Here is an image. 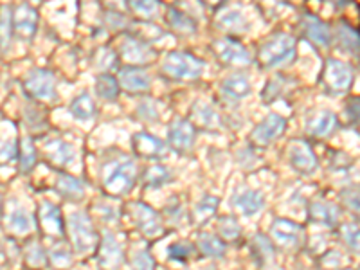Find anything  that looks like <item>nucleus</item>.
Segmentation results:
<instances>
[{
	"label": "nucleus",
	"instance_id": "1",
	"mask_svg": "<svg viewBox=\"0 0 360 270\" xmlns=\"http://www.w3.org/2000/svg\"><path fill=\"white\" fill-rule=\"evenodd\" d=\"M135 179H137V166L131 159L123 157L108 164L103 175V188L112 197H123L134 188Z\"/></svg>",
	"mask_w": 360,
	"mask_h": 270
},
{
	"label": "nucleus",
	"instance_id": "2",
	"mask_svg": "<svg viewBox=\"0 0 360 270\" xmlns=\"http://www.w3.org/2000/svg\"><path fill=\"white\" fill-rule=\"evenodd\" d=\"M67 231H69L70 243L74 250L82 256L98 249L99 236L94 229V224L85 211H74L67 218Z\"/></svg>",
	"mask_w": 360,
	"mask_h": 270
},
{
	"label": "nucleus",
	"instance_id": "3",
	"mask_svg": "<svg viewBox=\"0 0 360 270\" xmlns=\"http://www.w3.org/2000/svg\"><path fill=\"white\" fill-rule=\"evenodd\" d=\"M295 49H297V44H295V38L290 34L279 33L274 34L272 38L265 41V44L259 47L258 60L263 67L270 69V67H278L283 63L290 62L292 58L295 56Z\"/></svg>",
	"mask_w": 360,
	"mask_h": 270
},
{
	"label": "nucleus",
	"instance_id": "4",
	"mask_svg": "<svg viewBox=\"0 0 360 270\" xmlns=\"http://www.w3.org/2000/svg\"><path fill=\"white\" fill-rule=\"evenodd\" d=\"M162 70L168 74L169 78L197 79L200 78L202 70H204V62L193 54L175 51V53L166 54L162 62Z\"/></svg>",
	"mask_w": 360,
	"mask_h": 270
},
{
	"label": "nucleus",
	"instance_id": "5",
	"mask_svg": "<svg viewBox=\"0 0 360 270\" xmlns=\"http://www.w3.org/2000/svg\"><path fill=\"white\" fill-rule=\"evenodd\" d=\"M128 213H130L134 224L137 225V229L150 240H157L164 234V224L160 214L144 202H131L128 205Z\"/></svg>",
	"mask_w": 360,
	"mask_h": 270
},
{
	"label": "nucleus",
	"instance_id": "6",
	"mask_svg": "<svg viewBox=\"0 0 360 270\" xmlns=\"http://www.w3.org/2000/svg\"><path fill=\"white\" fill-rule=\"evenodd\" d=\"M96 258H98V265L101 270H119L124 262L123 243L119 242L115 234L105 233L99 238Z\"/></svg>",
	"mask_w": 360,
	"mask_h": 270
},
{
	"label": "nucleus",
	"instance_id": "7",
	"mask_svg": "<svg viewBox=\"0 0 360 270\" xmlns=\"http://www.w3.org/2000/svg\"><path fill=\"white\" fill-rule=\"evenodd\" d=\"M324 83L333 94H342L353 83V69L346 62L330 58L324 67Z\"/></svg>",
	"mask_w": 360,
	"mask_h": 270
},
{
	"label": "nucleus",
	"instance_id": "8",
	"mask_svg": "<svg viewBox=\"0 0 360 270\" xmlns=\"http://www.w3.org/2000/svg\"><path fill=\"white\" fill-rule=\"evenodd\" d=\"M270 236L283 249H297L303 240V227L287 218H278L270 227Z\"/></svg>",
	"mask_w": 360,
	"mask_h": 270
},
{
	"label": "nucleus",
	"instance_id": "9",
	"mask_svg": "<svg viewBox=\"0 0 360 270\" xmlns=\"http://www.w3.org/2000/svg\"><path fill=\"white\" fill-rule=\"evenodd\" d=\"M56 83L51 70L34 69L25 78V89L37 99H54L56 98Z\"/></svg>",
	"mask_w": 360,
	"mask_h": 270
},
{
	"label": "nucleus",
	"instance_id": "10",
	"mask_svg": "<svg viewBox=\"0 0 360 270\" xmlns=\"http://www.w3.org/2000/svg\"><path fill=\"white\" fill-rule=\"evenodd\" d=\"M287 127V119L279 114H270L263 119L258 127L254 128L252 135H250V141H252L256 146H266L274 139H278L279 135L285 131Z\"/></svg>",
	"mask_w": 360,
	"mask_h": 270
},
{
	"label": "nucleus",
	"instance_id": "11",
	"mask_svg": "<svg viewBox=\"0 0 360 270\" xmlns=\"http://www.w3.org/2000/svg\"><path fill=\"white\" fill-rule=\"evenodd\" d=\"M213 49L224 63H231V65H249L250 63L249 51L233 38H220L213 44Z\"/></svg>",
	"mask_w": 360,
	"mask_h": 270
},
{
	"label": "nucleus",
	"instance_id": "12",
	"mask_svg": "<svg viewBox=\"0 0 360 270\" xmlns=\"http://www.w3.org/2000/svg\"><path fill=\"white\" fill-rule=\"evenodd\" d=\"M38 224H40L41 231L47 236L62 238L63 231H65V224H63L62 211L53 202H41L38 207Z\"/></svg>",
	"mask_w": 360,
	"mask_h": 270
},
{
	"label": "nucleus",
	"instance_id": "13",
	"mask_svg": "<svg viewBox=\"0 0 360 270\" xmlns=\"http://www.w3.org/2000/svg\"><path fill=\"white\" fill-rule=\"evenodd\" d=\"M288 155H290L292 168L297 169L303 175H310V173H314L317 169V157H315V153L311 152V148L304 141H294L290 144Z\"/></svg>",
	"mask_w": 360,
	"mask_h": 270
},
{
	"label": "nucleus",
	"instance_id": "14",
	"mask_svg": "<svg viewBox=\"0 0 360 270\" xmlns=\"http://www.w3.org/2000/svg\"><path fill=\"white\" fill-rule=\"evenodd\" d=\"M6 231L13 236H27V234L33 233L34 229V220L33 217L29 214V211L22 205H13L8 211V217H6Z\"/></svg>",
	"mask_w": 360,
	"mask_h": 270
},
{
	"label": "nucleus",
	"instance_id": "15",
	"mask_svg": "<svg viewBox=\"0 0 360 270\" xmlns=\"http://www.w3.org/2000/svg\"><path fill=\"white\" fill-rule=\"evenodd\" d=\"M169 146H173L176 152H188L189 148L193 146L195 141V127L189 123L188 119L176 117L169 127Z\"/></svg>",
	"mask_w": 360,
	"mask_h": 270
},
{
	"label": "nucleus",
	"instance_id": "16",
	"mask_svg": "<svg viewBox=\"0 0 360 270\" xmlns=\"http://www.w3.org/2000/svg\"><path fill=\"white\" fill-rule=\"evenodd\" d=\"M121 56L124 62L137 63V65H144L155 56L153 49L148 44L141 41L139 38L124 37L123 44H121Z\"/></svg>",
	"mask_w": 360,
	"mask_h": 270
},
{
	"label": "nucleus",
	"instance_id": "17",
	"mask_svg": "<svg viewBox=\"0 0 360 270\" xmlns=\"http://www.w3.org/2000/svg\"><path fill=\"white\" fill-rule=\"evenodd\" d=\"M119 83L127 92L141 94L150 89V76L139 67H123L119 72Z\"/></svg>",
	"mask_w": 360,
	"mask_h": 270
},
{
	"label": "nucleus",
	"instance_id": "18",
	"mask_svg": "<svg viewBox=\"0 0 360 270\" xmlns=\"http://www.w3.org/2000/svg\"><path fill=\"white\" fill-rule=\"evenodd\" d=\"M303 31L304 34H307L308 40H311L315 45H319V47H330V44H332V31H330V25L324 24L323 20H319V18L314 17V15H304Z\"/></svg>",
	"mask_w": 360,
	"mask_h": 270
},
{
	"label": "nucleus",
	"instance_id": "19",
	"mask_svg": "<svg viewBox=\"0 0 360 270\" xmlns=\"http://www.w3.org/2000/svg\"><path fill=\"white\" fill-rule=\"evenodd\" d=\"M131 143H134L135 153H139V155L143 157H162L168 152L166 144H164L159 137L144 134V131L135 134L134 137H131Z\"/></svg>",
	"mask_w": 360,
	"mask_h": 270
},
{
	"label": "nucleus",
	"instance_id": "20",
	"mask_svg": "<svg viewBox=\"0 0 360 270\" xmlns=\"http://www.w3.org/2000/svg\"><path fill=\"white\" fill-rule=\"evenodd\" d=\"M13 24H15V29H17L20 37L31 38L34 34V31H37L38 13L27 4L18 6L15 15H13Z\"/></svg>",
	"mask_w": 360,
	"mask_h": 270
},
{
	"label": "nucleus",
	"instance_id": "21",
	"mask_svg": "<svg viewBox=\"0 0 360 270\" xmlns=\"http://www.w3.org/2000/svg\"><path fill=\"white\" fill-rule=\"evenodd\" d=\"M217 25L220 29L234 31V33H245L247 27H249V22L243 17L242 9H238L236 6H227V8L218 13Z\"/></svg>",
	"mask_w": 360,
	"mask_h": 270
},
{
	"label": "nucleus",
	"instance_id": "22",
	"mask_svg": "<svg viewBox=\"0 0 360 270\" xmlns=\"http://www.w3.org/2000/svg\"><path fill=\"white\" fill-rule=\"evenodd\" d=\"M234 207L240 209V213L245 217H254L265 207V197L256 189H247L234 198Z\"/></svg>",
	"mask_w": 360,
	"mask_h": 270
},
{
	"label": "nucleus",
	"instance_id": "23",
	"mask_svg": "<svg viewBox=\"0 0 360 270\" xmlns=\"http://www.w3.org/2000/svg\"><path fill=\"white\" fill-rule=\"evenodd\" d=\"M45 152L49 155V159L53 160L58 166H65V164H70L76 157V150L70 143H65L62 139H53L45 144Z\"/></svg>",
	"mask_w": 360,
	"mask_h": 270
},
{
	"label": "nucleus",
	"instance_id": "24",
	"mask_svg": "<svg viewBox=\"0 0 360 270\" xmlns=\"http://www.w3.org/2000/svg\"><path fill=\"white\" fill-rule=\"evenodd\" d=\"M337 128V115L323 110L308 121V134L314 137H326Z\"/></svg>",
	"mask_w": 360,
	"mask_h": 270
},
{
	"label": "nucleus",
	"instance_id": "25",
	"mask_svg": "<svg viewBox=\"0 0 360 270\" xmlns=\"http://www.w3.org/2000/svg\"><path fill=\"white\" fill-rule=\"evenodd\" d=\"M310 218L314 221H319V224L328 225V227H333V225L339 221V207L330 202H311L310 204Z\"/></svg>",
	"mask_w": 360,
	"mask_h": 270
},
{
	"label": "nucleus",
	"instance_id": "26",
	"mask_svg": "<svg viewBox=\"0 0 360 270\" xmlns=\"http://www.w3.org/2000/svg\"><path fill=\"white\" fill-rule=\"evenodd\" d=\"M56 189L67 200H82L83 195H85V186H83L82 180L72 175H65V173L58 175Z\"/></svg>",
	"mask_w": 360,
	"mask_h": 270
},
{
	"label": "nucleus",
	"instance_id": "27",
	"mask_svg": "<svg viewBox=\"0 0 360 270\" xmlns=\"http://www.w3.org/2000/svg\"><path fill=\"white\" fill-rule=\"evenodd\" d=\"M221 92L234 99L245 98L250 94V79L245 74H231L221 82Z\"/></svg>",
	"mask_w": 360,
	"mask_h": 270
},
{
	"label": "nucleus",
	"instance_id": "28",
	"mask_svg": "<svg viewBox=\"0 0 360 270\" xmlns=\"http://www.w3.org/2000/svg\"><path fill=\"white\" fill-rule=\"evenodd\" d=\"M197 247L207 258H224L225 256V242L217 234L202 233L197 240Z\"/></svg>",
	"mask_w": 360,
	"mask_h": 270
},
{
	"label": "nucleus",
	"instance_id": "29",
	"mask_svg": "<svg viewBox=\"0 0 360 270\" xmlns=\"http://www.w3.org/2000/svg\"><path fill=\"white\" fill-rule=\"evenodd\" d=\"M47 259H49L54 269H69L72 265V250L65 242H56L47 250Z\"/></svg>",
	"mask_w": 360,
	"mask_h": 270
},
{
	"label": "nucleus",
	"instance_id": "30",
	"mask_svg": "<svg viewBox=\"0 0 360 270\" xmlns=\"http://www.w3.org/2000/svg\"><path fill=\"white\" fill-rule=\"evenodd\" d=\"M24 259H25V265L29 269L33 270H40L47 265V250L41 247V243L38 240H33V242H29L24 249Z\"/></svg>",
	"mask_w": 360,
	"mask_h": 270
},
{
	"label": "nucleus",
	"instance_id": "31",
	"mask_svg": "<svg viewBox=\"0 0 360 270\" xmlns=\"http://www.w3.org/2000/svg\"><path fill=\"white\" fill-rule=\"evenodd\" d=\"M193 117H195V121L204 128L220 127V115L217 114V110H214L211 105H207V103L204 101L195 103V107H193Z\"/></svg>",
	"mask_w": 360,
	"mask_h": 270
},
{
	"label": "nucleus",
	"instance_id": "32",
	"mask_svg": "<svg viewBox=\"0 0 360 270\" xmlns=\"http://www.w3.org/2000/svg\"><path fill=\"white\" fill-rule=\"evenodd\" d=\"M70 112H72L74 117L79 119V121H90V119L94 117L96 105L94 101H92V98H90V94L83 92V94H79L78 98L74 99V101L70 103Z\"/></svg>",
	"mask_w": 360,
	"mask_h": 270
},
{
	"label": "nucleus",
	"instance_id": "33",
	"mask_svg": "<svg viewBox=\"0 0 360 270\" xmlns=\"http://www.w3.org/2000/svg\"><path fill=\"white\" fill-rule=\"evenodd\" d=\"M252 256L259 265H266L274 259V247L270 240L263 234H256L252 240Z\"/></svg>",
	"mask_w": 360,
	"mask_h": 270
},
{
	"label": "nucleus",
	"instance_id": "34",
	"mask_svg": "<svg viewBox=\"0 0 360 270\" xmlns=\"http://www.w3.org/2000/svg\"><path fill=\"white\" fill-rule=\"evenodd\" d=\"M218 198L217 197H204L200 202L195 204V209H193V220L195 224H205L209 218L217 213L218 209Z\"/></svg>",
	"mask_w": 360,
	"mask_h": 270
},
{
	"label": "nucleus",
	"instance_id": "35",
	"mask_svg": "<svg viewBox=\"0 0 360 270\" xmlns=\"http://www.w3.org/2000/svg\"><path fill=\"white\" fill-rule=\"evenodd\" d=\"M339 41L342 44L344 49H348L356 58L360 56V34L346 22L339 25Z\"/></svg>",
	"mask_w": 360,
	"mask_h": 270
},
{
	"label": "nucleus",
	"instance_id": "36",
	"mask_svg": "<svg viewBox=\"0 0 360 270\" xmlns=\"http://www.w3.org/2000/svg\"><path fill=\"white\" fill-rule=\"evenodd\" d=\"M168 22L173 29L182 31V33H195L197 31V22L175 8H168Z\"/></svg>",
	"mask_w": 360,
	"mask_h": 270
},
{
	"label": "nucleus",
	"instance_id": "37",
	"mask_svg": "<svg viewBox=\"0 0 360 270\" xmlns=\"http://www.w3.org/2000/svg\"><path fill=\"white\" fill-rule=\"evenodd\" d=\"M218 233L225 242H236L238 238L242 236V225L238 224L234 217H224L218 221Z\"/></svg>",
	"mask_w": 360,
	"mask_h": 270
},
{
	"label": "nucleus",
	"instance_id": "38",
	"mask_svg": "<svg viewBox=\"0 0 360 270\" xmlns=\"http://www.w3.org/2000/svg\"><path fill=\"white\" fill-rule=\"evenodd\" d=\"M172 179V172L164 166H152L146 169V175H144V182L148 188H160V186L168 184Z\"/></svg>",
	"mask_w": 360,
	"mask_h": 270
},
{
	"label": "nucleus",
	"instance_id": "39",
	"mask_svg": "<svg viewBox=\"0 0 360 270\" xmlns=\"http://www.w3.org/2000/svg\"><path fill=\"white\" fill-rule=\"evenodd\" d=\"M96 92L103 99H115L119 94V85L114 76L110 74H103L96 82Z\"/></svg>",
	"mask_w": 360,
	"mask_h": 270
},
{
	"label": "nucleus",
	"instance_id": "40",
	"mask_svg": "<svg viewBox=\"0 0 360 270\" xmlns=\"http://www.w3.org/2000/svg\"><path fill=\"white\" fill-rule=\"evenodd\" d=\"M13 15H11V8L4 6V8L0 9V47L6 49L11 41V34H13Z\"/></svg>",
	"mask_w": 360,
	"mask_h": 270
},
{
	"label": "nucleus",
	"instance_id": "41",
	"mask_svg": "<svg viewBox=\"0 0 360 270\" xmlns=\"http://www.w3.org/2000/svg\"><path fill=\"white\" fill-rule=\"evenodd\" d=\"M131 270H155V259L146 249H137L131 252Z\"/></svg>",
	"mask_w": 360,
	"mask_h": 270
},
{
	"label": "nucleus",
	"instance_id": "42",
	"mask_svg": "<svg viewBox=\"0 0 360 270\" xmlns=\"http://www.w3.org/2000/svg\"><path fill=\"white\" fill-rule=\"evenodd\" d=\"M344 243L349 247L355 254H360V227L355 224H344L340 227Z\"/></svg>",
	"mask_w": 360,
	"mask_h": 270
},
{
	"label": "nucleus",
	"instance_id": "43",
	"mask_svg": "<svg viewBox=\"0 0 360 270\" xmlns=\"http://www.w3.org/2000/svg\"><path fill=\"white\" fill-rule=\"evenodd\" d=\"M18 148H17V141L13 135L9 137H0V164L11 162V160L17 159Z\"/></svg>",
	"mask_w": 360,
	"mask_h": 270
},
{
	"label": "nucleus",
	"instance_id": "44",
	"mask_svg": "<svg viewBox=\"0 0 360 270\" xmlns=\"http://www.w3.org/2000/svg\"><path fill=\"white\" fill-rule=\"evenodd\" d=\"M34 160H37V150L33 146V139L31 137H24L22 139V155H20V168L24 172L33 168Z\"/></svg>",
	"mask_w": 360,
	"mask_h": 270
},
{
	"label": "nucleus",
	"instance_id": "45",
	"mask_svg": "<svg viewBox=\"0 0 360 270\" xmlns=\"http://www.w3.org/2000/svg\"><path fill=\"white\" fill-rule=\"evenodd\" d=\"M193 252V245L186 242H179V243H173L169 245L168 249V256L173 259V262H179V263H186L189 259Z\"/></svg>",
	"mask_w": 360,
	"mask_h": 270
},
{
	"label": "nucleus",
	"instance_id": "46",
	"mask_svg": "<svg viewBox=\"0 0 360 270\" xmlns=\"http://www.w3.org/2000/svg\"><path fill=\"white\" fill-rule=\"evenodd\" d=\"M130 8L134 9L139 17L150 18L152 15L157 13L159 4H157V2H152V0H137V2H130Z\"/></svg>",
	"mask_w": 360,
	"mask_h": 270
},
{
	"label": "nucleus",
	"instance_id": "47",
	"mask_svg": "<svg viewBox=\"0 0 360 270\" xmlns=\"http://www.w3.org/2000/svg\"><path fill=\"white\" fill-rule=\"evenodd\" d=\"M340 198L346 205H348L352 211L360 214V188H352V189H344L340 193Z\"/></svg>",
	"mask_w": 360,
	"mask_h": 270
},
{
	"label": "nucleus",
	"instance_id": "48",
	"mask_svg": "<svg viewBox=\"0 0 360 270\" xmlns=\"http://www.w3.org/2000/svg\"><path fill=\"white\" fill-rule=\"evenodd\" d=\"M94 213L98 214L103 221H108V224H115V221H117V217H119L117 209L110 204H105V202H99Z\"/></svg>",
	"mask_w": 360,
	"mask_h": 270
},
{
	"label": "nucleus",
	"instance_id": "49",
	"mask_svg": "<svg viewBox=\"0 0 360 270\" xmlns=\"http://www.w3.org/2000/svg\"><path fill=\"white\" fill-rule=\"evenodd\" d=\"M166 217H168V220L173 221V224H180V221H182V218H184V209H182L180 202H173V204L168 205Z\"/></svg>",
	"mask_w": 360,
	"mask_h": 270
},
{
	"label": "nucleus",
	"instance_id": "50",
	"mask_svg": "<svg viewBox=\"0 0 360 270\" xmlns=\"http://www.w3.org/2000/svg\"><path fill=\"white\" fill-rule=\"evenodd\" d=\"M340 259H342V254L339 250H330L323 258V266H326V269H337Z\"/></svg>",
	"mask_w": 360,
	"mask_h": 270
},
{
	"label": "nucleus",
	"instance_id": "51",
	"mask_svg": "<svg viewBox=\"0 0 360 270\" xmlns=\"http://www.w3.org/2000/svg\"><path fill=\"white\" fill-rule=\"evenodd\" d=\"M137 112H139V115H143L144 119H148V121L157 119V108L155 105H153V101H143Z\"/></svg>",
	"mask_w": 360,
	"mask_h": 270
},
{
	"label": "nucleus",
	"instance_id": "52",
	"mask_svg": "<svg viewBox=\"0 0 360 270\" xmlns=\"http://www.w3.org/2000/svg\"><path fill=\"white\" fill-rule=\"evenodd\" d=\"M348 112H349V117H352L353 123H359L360 121V98L352 99V103H349V107H348Z\"/></svg>",
	"mask_w": 360,
	"mask_h": 270
},
{
	"label": "nucleus",
	"instance_id": "53",
	"mask_svg": "<svg viewBox=\"0 0 360 270\" xmlns=\"http://www.w3.org/2000/svg\"><path fill=\"white\" fill-rule=\"evenodd\" d=\"M0 213H2V198H0Z\"/></svg>",
	"mask_w": 360,
	"mask_h": 270
},
{
	"label": "nucleus",
	"instance_id": "54",
	"mask_svg": "<svg viewBox=\"0 0 360 270\" xmlns=\"http://www.w3.org/2000/svg\"><path fill=\"white\" fill-rule=\"evenodd\" d=\"M0 256H2V245H0Z\"/></svg>",
	"mask_w": 360,
	"mask_h": 270
},
{
	"label": "nucleus",
	"instance_id": "55",
	"mask_svg": "<svg viewBox=\"0 0 360 270\" xmlns=\"http://www.w3.org/2000/svg\"><path fill=\"white\" fill-rule=\"evenodd\" d=\"M342 270H352V269H342Z\"/></svg>",
	"mask_w": 360,
	"mask_h": 270
},
{
	"label": "nucleus",
	"instance_id": "56",
	"mask_svg": "<svg viewBox=\"0 0 360 270\" xmlns=\"http://www.w3.org/2000/svg\"><path fill=\"white\" fill-rule=\"evenodd\" d=\"M359 270H360V269H359Z\"/></svg>",
	"mask_w": 360,
	"mask_h": 270
}]
</instances>
